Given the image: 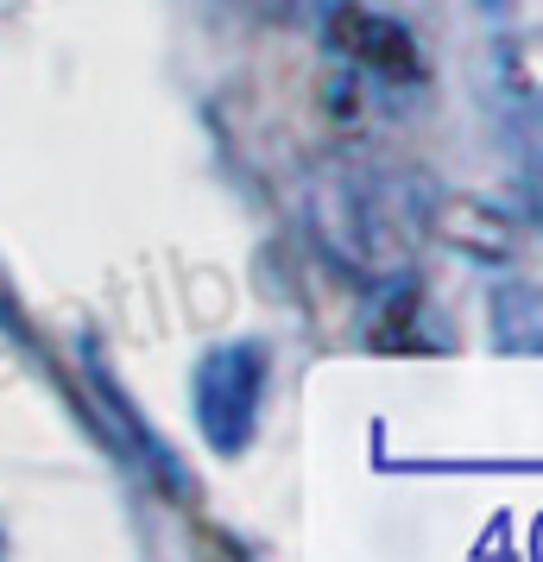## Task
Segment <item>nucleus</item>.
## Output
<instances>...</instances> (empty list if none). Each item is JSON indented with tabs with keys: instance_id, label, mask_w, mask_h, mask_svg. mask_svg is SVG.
<instances>
[{
	"instance_id": "1",
	"label": "nucleus",
	"mask_w": 543,
	"mask_h": 562,
	"mask_svg": "<svg viewBox=\"0 0 543 562\" xmlns=\"http://www.w3.org/2000/svg\"><path fill=\"white\" fill-rule=\"evenodd\" d=\"M272 392V341L265 335H234L215 341L196 373H190V411L215 456H247L259 436V411Z\"/></svg>"
},
{
	"instance_id": "2",
	"label": "nucleus",
	"mask_w": 543,
	"mask_h": 562,
	"mask_svg": "<svg viewBox=\"0 0 543 562\" xmlns=\"http://www.w3.org/2000/svg\"><path fill=\"white\" fill-rule=\"evenodd\" d=\"M82 367H89V380H95V392H102L108 417H114V424H121V436H127L133 461H139V468L158 481V493H165V499H190V493H196L190 468H183L178 449H171V442H165V436H158L146 417H139V405L127 398V385L108 373V360H102V348H95V341H82Z\"/></svg>"
},
{
	"instance_id": "3",
	"label": "nucleus",
	"mask_w": 543,
	"mask_h": 562,
	"mask_svg": "<svg viewBox=\"0 0 543 562\" xmlns=\"http://www.w3.org/2000/svg\"><path fill=\"white\" fill-rule=\"evenodd\" d=\"M336 38L361 57V64H380V70H392V77H411V70H417L411 38H405V26H392V20H373V13H341Z\"/></svg>"
},
{
	"instance_id": "4",
	"label": "nucleus",
	"mask_w": 543,
	"mask_h": 562,
	"mask_svg": "<svg viewBox=\"0 0 543 562\" xmlns=\"http://www.w3.org/2000/svg\"><path fill=\"white\" fill-rule=\"evenodd\" d=\"M512 146H518V171H524V183H531V203H538V215H543V89L518 95Z\"/></svg>"
}]
</instances>
